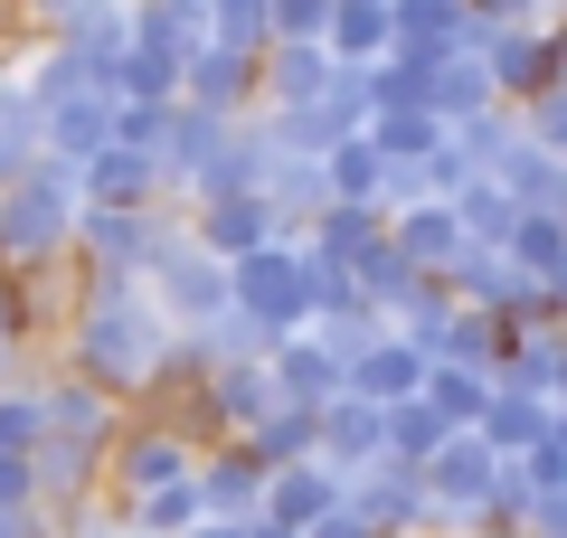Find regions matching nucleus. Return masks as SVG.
Masks as SVG:
<instances>
[{"label":"nucleus","mask_w":567,"mask_h":538,"mask_svg":"<svg viewBox=\"0 0 567 538\" xmlns=\"http://www.w3.org/2000/svg\"><path fill=\"white\" fill-rule=\"evenodd\" d=\"M189 444L171 435V425H123L114 435V500H142V492H162V482H189Z\"/></svg>","instance_id":"f257e3e1"},{"label":"nucleus","mask_w":567,"mask_h":538,"mask_svg":"<svg viewBox=\"0 0 567 538\" xmlns=\"http://www.w3.org/2000/svg\"><path fill=\"white\" fill-rule=\"evenodd\" d=\"M341 510V473H331V463H275V473H265V510L256 519H275V529H312V519H331Z\"/></svg>","instance_id":"f03ea898"},{"label":"nucleus","mask_w":567,"mask_h":538,"mask_svg":"<svg viewBox=\"0 0 567 538\" xmlns=\"http://www.w3.org/2000/svg\"><path fill=\"white\" fill-rule=\"evenodd\" d=\"M85 199L95 208H142L152 199V152H123V142L85 152Z\"/></svg>","instance_id":"7ed1b4c3"},{"label":"nucleus","mask_w":567,"mask_h":538,"mask_svg":"<svg viewBox=\"0 0 567 538\" xmlns=\"http://www.w3.org/2000/svg\"><path fill=\"white\" fill-rule=\"evenodd\" d=\"M114 538H133V529H114Z\"/></svg>","instance_id":"20e7f679"}]
</instances>
